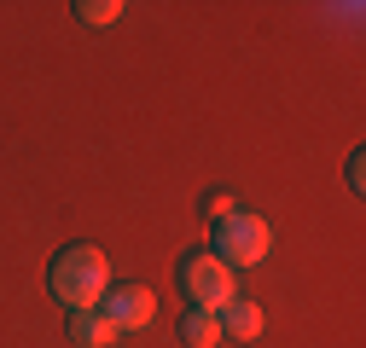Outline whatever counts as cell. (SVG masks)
<instances>
[{
  "label": "cell",
  "instance_id": "1",
  "mask_svg": "<svg viewBox=\"0 0 366 348\" xmlns=\"http://www.w3.org/2000/svg\"><path fill=\"white\" fill-rule=\"evenodd\" d=\"M47 290H53V302H64L70 314L99 308L105 290H111V261H105V250H94V244H64V250L53 255V267H47Z\"/></svg>",
  "mask_w": 366,
  "mask_h": 348
},
{
  "label": "cell",
  "instance_id": "2",
  "mask_svg": "<svg viewBox=\"0 0 366 348\" xmlns=\"http://www.w3.org/2000/svg\"><path fill=\"white\" fill-rule=\"evenodd\" d=\"M174 279H180V296H187V308H198V314H221L227 302L239 296L233 267H227V261H215L209 250H198V255H180Z\"/></svg>",
  "mask_w": 366,
  "mask_h": 348
},
{
  "label": "cell",
  "instance_id": "3",
  "mask_svg": "<svg viewBox=\"0 0 366 348\" xmlns=\"http://www.w3.org/2000/svg\"><path fill=\"white\" fill-rule=\"evenodd\" d=\"M267 250H273V227L262 221V215H250V209H233L227 221H215V261H227V267H256V261H267Z\"/></svg>",
  "mask_w": 366,
  "mask_h": 348
},
{
  "label": "cell",
  "instance_id": "4",
  "mask_svg": "<svg viewBox=\"0 0 366 348\" xmlns=\"http://www.w3.org/2000/svg\"><path fill=\"white\" fill-rule=\"evenodd\" d=\"M99 314H105L117 331H146V325H152V314H157V302H152V290H146V285H111V290H105V302H99Z\"/></svg>",
  "mask_w": 366,
  "mask_h": 348
},
{
  "label": "cell",
  "instance_id": "5",
  "mask_svg": "<svg viewBox=\"0 0 366 348\" xmlns=\"http://www.w3.org/2000/svg\"><path fill=\"white\" fill-rule=\"evenodd\" d=\"M215 325H221V337H239V342H256L267 319H262V308H256V302L233 296V302H227V308L215 314Z\"/></svg>",
  "mask_w": 366,
  "mask_h": 348
},
{
  "label": "cell",
  "instance_id": "6",
  "mask_svg": "<svg viewBox=\"0 0 366 348\" xmlns=\"http://www.w3.org/2000/svg\"><path fill=\"white\" fill-rule=\"evenodd\" d=\"M70 337H76V348H111L122 331H117L99 308H81V314H70Z\"/></svg>",
  "mask_w": 366,
  "mask_h": 348
},
{
  "label": "cell",
  "instance_id": "7",
  "mask_svg": "<svg viewBox=\"0 0 366 348\" xmlns=\"http://www.w3.org/2000/svg\"><path fill=\"white\" fill-rule=\"evenodd\" d=\"M180 342H187V348H215V342H221V325H215V314H198V308H187V319H180Z\"/></svg>",
  "mask_w": 366,
  "mask_h": 348
},
{
  "label": "cell",
  "instance_id": "8",
  "mask_svg": "<svg viewBox=\"0 0 366 348\" xmlns=\"http://www.w3.org/2000/svg\"><path fill=\"white\" fill-rule=\"evenodd\" d=\"M76 18H81V24H94V29H105V24H117V18H122V0H81Z\"/></svg>",
  "mask_w": 366,
  "mask_h": 348
},
{
  "label": "cell",
  "instance_id": "9",
  "mask_svg": "<svg viewBox=\"0 0 366 348\" xmlns=\"http://www.w3.org/2000/svg\"><path fill=\"white\" fill-rule=\"evenodd\" d=\"M204 209H209V221H227V215L239 209V198H233V192H209V198H204Z\"/></svg>",
  "mask_w": 366,
  "mask_h": 348
}]
</instances>
